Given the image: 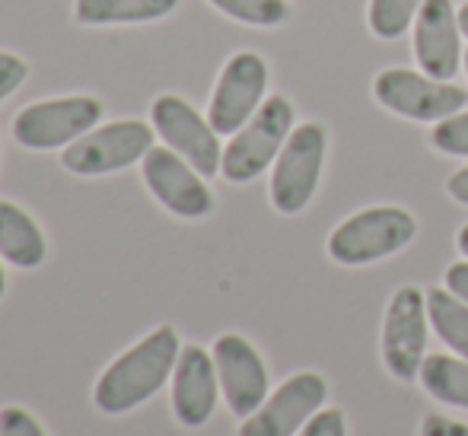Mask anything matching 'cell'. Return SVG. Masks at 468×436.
Segmentation results:
<instances>
[{
  "label": "cell",
  "instance_id": "4dcf8cb0",
  "mask_svg": "<svg viewBox=\"0 0 468 436\" xmlns=\"http://www.w3.org/2000/svg\"><path fill=\"white\" fill-rule=\"evenodd\" d=\"M4 293H6V274H4V268H0V300H4Z\"/></svg>",
  "mask_w": 468,
  "mask_h": 436
},
{
  "label": "cell",
  "instance_id": "9a60e30c",
  "mask_svg": "<svg viewBox=\"0 0 468 436\" xmlns=\"http://www.w3.org/2000/svg\"><path fill=\"white\" fill-rule=\"evenodd\" d=\"M220 376L214 354L197 345H186L173 373V411L186 427H204L217 408Z\"/></svg>",
  "mask_w": 468,
  "mask_h": 436
},
{
  "label": "cell",
  "instance_id": "3957f363",
  "mask_svg": "<svg viewBox=\"0 0 468 436\" xmlns=\"http://www.w3.org/2000/svg\"><path fill=\"white\" fill-rule=\"evenodd\" d=\"M418 236V223L405 207H367L347 217L328 236V255L338 264H370L401 252Z\"/></svg>",
  "mask_w": 468,
  "mask_h": 436
},
{
  "label": "cell",
  "instance_id": "4fadbf2b",
  "mask_svg": "<svg viewBox=\"0 0 468 436\" xmlns=\"http://www.w3.org/2000/svg\"><path fill=\"white\" fill-rule=\"evenodd\" d=\"M214 363L220 376V392L236 418L255 414L268 399V369L261 354L242 335H220L214 341Z\"/></svg>",
  "mask_w": 468,
  "mask_h": 436
},
{
  "label": "cell",
  "instance_id": "cb8c5ba5",
  "mask_svg": "<svg viewBox=\"0 0 468 436\" xmlns=\"http://www.w3.org/2000/svg\"><path fill=\"white\" fill-rule=\"evenodd\" d=\"M0 436H45V431L26 408L10 405L0 411Z\"/></svg>",
  "mask_w": 468,
  "mask_h": 436
},
{
  "label": "cell",
  "instance_id": "277c9868",
  "mask_svg": "<svg viewBox=\"0 0 468 436\" xmlns=\"http://www.w3.org/2000/svg\"><path fill=\"white\" fill-rule=\"evenodd\" d=\"M102 122V102L93 96H58L32 102L13 118V137L26 150L70 147Z\"/></svg>",
  "mask_w": 468,
  "mask_h": 436
},
{
  "label": "cell",
  "instance_id": "d4e9b609",
  "mask_svg": "<svg viewBox=\"0 0 468 436\" xmlns=\"http://www.w3.org/2000/svg\"><path fill=\"white\" fill-rule=\"evenodd\" d=\"M300 436H347L345 433V414L338 408H325V411L313 414Z\"/></svg>",
  "mask_w": 468,
  "mask_h": 436
},
{
  "label": "cell",
  "instance_id": "2e32d148",
  "mask_svg": "<svg viewBox=\"0 0 468 436\" xmlns=\"http://www.w3.org/2000/svg\"><path fill=\"white\" fill-rule=\"evenodd\" d=\"M45 255H48V242L38 223L23 207L0 197V259L32 271L45 261Z\"/></svg>",
  "mask_w": 468,
  "mask_h": 436
},
{
  "label": "cell",
  "instance_id": "52a82bcc",
  "mask_svg": "<svg viewBox=\"0 0 468 436\" xmlns=\"http://www.w3.org/2000/svg\"><path fill=\"white\" fill-rule=\"evenodd\" d=\"M325 147H328V137L322 124L306 122L290 131L271 173V204L281 214H300L313 201L322 178Z\"/></svg>",
  "mask_w": 468,
  "mask_h": 436
},
{
  "label": "cell",
  "instance_id": "1f68e13d",
  "mask_svg": "<svg viewBox=\"0 0 468 436\" xmlns=\"http://www.w3.org/2000/svg\"><path fill=\"white\" fill-rule=\"evenodd\" d=\"M465 74H468V51H465Z\"/></svg>",
  "mask_w": 468,
  "mask_h": 436
},
{
  "label": "cell",
  "instance_id": "8fae6325",
  "mask_svg": "<svg viewBox=\"0 0 468 436\" xmlns=\"http://www.w3.org/2000/svg\"><path fill=\"white\" fill-rule=\"evenodd\" d=\"M141 173L147 188L169 214L201 220L214 210V195L204 175L173 147H150V154L141 160Z\"/></svg>",
  "mask_w": 468,
  "mask_h": 436
},
{
  "label": "cell",
  "instance_id": "d6986e66",
  "mask_svg": "<svg viewBox=\"0 0 468 436\" xmlns=\"http://www.w3.org/2000/svg\"><path fill=\"white\" fill-rule=\"evenodd\" d=\"M427 315H431L433 332L446 341V347L468 360V303L450 290L431 287L427 290Z\"/></svg>",
  "mask_w": 468,
  "mask_h": 436
},
{
  "label": "cell",
  "instance_id": "f1b7e54d",
  "mask_svg": "<svg viewBox=\"0 0 468 436\" xmlns=\"http://www.w3.org/2000/svg\"><path fill=\"white\" fill-rule=\"evenodd\" d=\"M456 242H459V249H463V255H465V259H468V223H465L463 229H459Z\"/></svg>",
  "mask_w": 468,
  "mask_h": 436
},
{
  "label": "cell",
  "instance_id": "44dd1931",
  "mask_svg": "<svg viewBox=\"0 0 468 436\" xmlns=\"http://www.w3.org/2000/svg\"><path fill=\"white\" fill-rule=\"evenodd\" d=\"M220 13L249 26H281L290 19L287 0H210Z\"/></svg>",
  "mask_w": 468,
  "mask_h": 436
},
{
  "label": "cell",
  "instance_id": "83f0119b",
  "mask_svg": "<svg viewBox=\"0 0 468 436\" xmlns=\"http://www.w3.org/2000/svg\"><path fill=\"white\" fill-rule=\"evenodd\" d=\"M446 191H450V195L456 197L459 204H465V207H468V166L450 175V182H446Z\"/></svg>",
  "mask_w": 468,
  "mask_h": 436
},
{
  "label": "cell",
  "instance_id": "603a6c76",
  "mask_svg": "<svg viewBox=\"0 0 468 436\" xmlns=\"http://www.w3.org/2000/svg\"><path fill=\"white\" fill-rule=\"evenodd\" d=\"M26 77H29V64L13 51H0V102L23 87Z\"/></svg>",
  "mask_w": 468,
  "mask_h": 436
},
{
  "label": "cell",
  "instance_id": "484cf974",
  "mask_svg": "<svg viewBox=\"0 0 468 436\" xmlns=\"http://www.w3.org/2000/svg\"><path fill=\"white\" fill-rule=\"evenodd\" d=\"M420 436H468V427L443 414H427L420 424Z\"/></svg>",
  "mask_w": 468,
  "mask_h": 436
},
{
  "label": "cell",
  "instance_id": "8992f818",
  "mask_svg": "<svg viewBox=\"0 0 468 436\" xmlns=\"http://www.w3.org/2000/svg\"><path fill=\"white\" fill-rule=\"evenodd\" d=\"M373 96L382 109L411 122H443L465 109L468 96L450 80L424 74V70L388 68L373 80Z\"/></svg>",
  "mask_w": 468,
  "mask_h": 436
},
{
  "label": "cell",
  "instance_id": "5b68a950",
  "mask_svg": "<svg viewBox=\"0 0 468 436\" xmlns=\"http://www.w3.org/2000/svg\"><path fill=\"white\" fill-rule=\"evenodd\" d=\"M154 134L147 122L124 118V122L96 124L90 134L61 150V166L74 175H109L141 163L154 147Z\"/></svg>",
  "mask_w": 468,
  "mask_h": 436
},
{
  "label": "cell",
  "instance_id": "ffe728a7",
  "mask_svg": "<svg viewBox=\"0 0 468 436\" xmlns=\"http://www.w3.org/2000/svg\"><path fill=\"white\" fill-rule=\"evenodd\" d=\"M420 4L424 0H370V10H367V23L376 38H401L411 23L418 19Z\"/></svg>",
  "mask_w": 468,
  "mask_h": 436
},
{
  "label": "cell",
  "instance_id": "ac0fdd59",
  "mask_svg": "<svg viewBox=\"0 0 468 436\" xmlns=\"http://www.w3.org/2000/svg\"><path fill=\"white\" fill-rule=\"evenodd\" d=\"M418 379L433 399L446 401V405H452V408H468V360L465 356H450V354L424 356Z\"/></svg>",
  "mask_w": 468,
  "mask_h": 436
},
{
  "label": "cell",
  "instance_id": "6da1fadb",
  "mask_svg": "<svg viewBox=\"0 0 468 436\" xmlns=\"http://www.w3.org/2000/svg\"><path fill=\"white\" fill-rule=\"evenodd\" d=\"M182 354L179 332L173 325H160L141 338L134 347H128L122 356L105 367V373L96 382V408L105 414H128L150 401L166 379L176 373V363Z\"/></svg>",
  "mask_w": 468,
  "mask_h": 436
},
{
  "label": "cell",
  "instance_id": "7402d4cb",
  "mask_svg": "<svg viewBox=\"0 0 468 436\" xmlns=\"http://www.w3.org/2000/svg\"><path fill=\"white\" fill-rule=\"evenodd\" d=\"M431 144L440 150V154L468 156V109L452 118L437 122V128H433V134H431Z\"/></svg>",
  "mask_w": 468,
  "mask_h": 436
},
{
  "label": "cell",
  "instance_id": "9c48e42d",
  "mask_svg": "<svg viewBox=\"0 0 468 436\" xmlns=\"http://www.w3.org/2000/svg\"><path fill=\"white\" fill-rule=\"evenodd\" d=\"M268 90V64L255 51H236L227 64H223L220 77H217L214 96H210L207 118L214 124L217 134L233 137L255 112L265 102Z\"/></svg>",
  "mask_w": 468,
  "mask_h": 436
},
{
  "label": "cell",
  "instance_id": "7c38bea8",
  "mask_svg": "<svg viewBox=\"0 0 468 436\" xmlns=\"http://www.w3.org/2000/svg\"><path fill=\"white\" fill-rule=\"evenodd\" d=\"M328 386L319 373H296L281 382L265 405L249 414L239 427V436H293L306 427L313 414H319Z\"/></svg>",
  "mask_w": 468,
  "mask_h": 436
},
{
  "label": "cell",
  "instance_id": "4316f807",
  "mask_svg": "<svg viewBox=\"0 0 468 436\" xmlns=\"http://www.w3.org/2000/svg\"><path fill=\"white\" fill-rule=\"evenodd\" d=\"M446 290L468 303V261H456L446 268Z\"/></svg>",
  "mask_w": 468,
  "mask_h": 436
},
{
  "label": "cell",
  "instance_id": "7a4b0ae2",
  "mask_svg": "<svg viewBox=\"0 0 468 436\" xmlns=\"http://www.w3.org/2000/svg\"><path fill=\"white\" fill-rule=\"evenodd\" d=\"M290 131H293V105L283 96H268L261 109L223 147V178L233 185L259 178L281 156Z\"/></svg>",
  "mask_w": 468,
  "mask_h": 436
},
{
  "label": "cell",
  "instance_id": "5bb4252c",
  "mask_svg": "<svg viewBox=\"0 0 468 436\" xmlns=\"http://www.w3.org/2000/svg\"><path fill=\"white\" fill-rule=\"evenodd\" d=\"M414 58L424 74L452 80L463 70V26L452 0H424L414 19Z\"/></svg>",
  "mask_w": 468,
  "mask_h": 436
},
{
  "label": "cell",
  "instance_id": "ba28073f",
  "mask_svg": "<svg viewBox=\"0 0 468 436\" xmlns=\"http://www.w3.org/2000/svg\"><path fill=\"white\" fill-rule=\"evenodd\" d=\"M150 122H154L156 134L163 137V144L173 147L179 156H186L204 178L220 173V134L214 131L210 118H204L191 102H186L182 96H160L150 109Z\"/></svg>",
  "mask_w": 468,
  "mask_h": 436
},
{
  "label": "cell",
  "instance_id": "30bf717a",
  "mask_svg": "<svg viewBox=\"0 0 468 436\" xmlns=\"http://www.w3.org/2000/svg\"><path fill=\"white\" fill-rule=\"evenodd\" d=\"M427 325H431V315H427L424 290H395L386 309V325H382V360L395 379L411 382L420 373V363L427 356Z\"/></svg>",
  "mask_w": 468,
  "mask_h": 436
},
{
  "label": "cell",
  "instance_id": "f546056e",
  "mask_svg": "<svg viewBox=\"0 0 468 436\" xmlns=\"http://www.w3.org/2000/svg\"><path fill=\"white\" fill-rule=\"evenodd\" d=\"M459 26H463V36L468 38V4L459 6Z\"/></svg>",
  "mask_w": 468,
  "mask_h": 436
},
{
  "label": "cell",
  "instance_id": "e0dca14e",
  "mask_svg": "<svg viewBox=\"0 0 468 436\" xmlns=\"http://www.w3.org/2000/svg\"><path fill=\"white\" fill-rule=\"evenodd\" d=\"M179 0H77L74 16L83 26H131L169 16Z\"/></svg>",
  "mask_w": 468,
  "mask_h": 436
}]
</instances>
